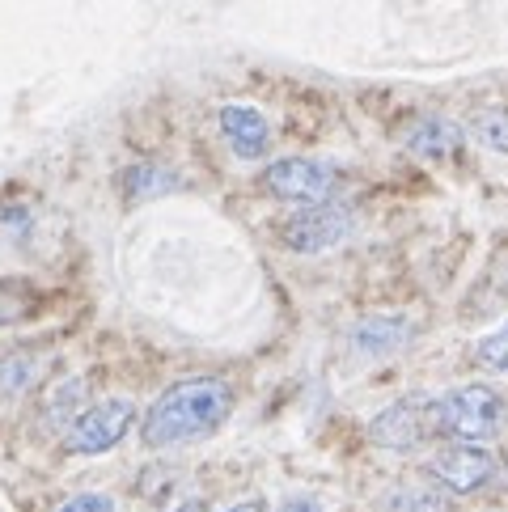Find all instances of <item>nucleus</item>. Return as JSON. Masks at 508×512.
<instances>
[{
    "instance_id": "nucleus-3",
    "label": "nucleus",
    "mask_w": 508,
    "mask_h": 512,
    "mask_svg": "<svg viewBox=\"0 0 508 512\" xmlns=\"http://www.w3.org/2000/svg\"><path fill=\"white\" fill-rule=\"evenodd\" d=\"M441 432H449L453 441H492L504 428L508 407L492 386H453L449 394L437 398Z\"/></svg>"
},
{
    "instance_id": "nucleus-15",
    "label": "nucleus",
    "mask_w": 508,
    "mask_h": 512,
    "mask_svg": "<svg viewBox=\"0 0 508 512\" xmlns=\"http://www.w3.org/2000/svg\"><path fill=\"white\" fill-rule=\"evenodd\" d=\"M475 364L487 373H508V322H500L496 331H487L475 343Z\"/></svg>"
},
{
    "instance_id": "nucleus-16",
    "label": "nucleus",
    "mask_w": 508,
    "mask_h": 512,
    "mask_svg": "<svg viewBox=\"0 0 508 512\" xmlns=\"http://www.w3.org/2000/svg\"><path fill=\"white\" fill-rule=\"evenodd\" d=\"M81 398H85V381H81V377H77V381H64V386L51 390L47 411H56V415H60V424H68V419L81 411Z\"/></svg>"
},
{
    "instance_id": "nucleus-20",
    "label": "nucleus",
    "mask_w": 508,
    "mask_h": 512,
    "mask_svg": "<svg viewBox=\"0 0 508 512\" xmlns=\"http://www.w3.org/2000/svg\"><path fill=\"white\" fill-rule=\"evenodd\" d=\"M178 512H212L204 500H191V504H183V508H178Z\"/></svg>"
},
{
    "instance_id": "nucleus-5",
    "label": "nucleus",
    "mask_w": 508,
    "mask_h": 512,
    "mask_svg": "<svg viewBox=\"0 0 508 512\" xmlns=\"http://www.w3.org/2000/svg\"><path fill=\"white\" fill-rule=\"evenodd\" d=\"M263 191L284 199V204H326L335 191H339V170L331 161H318V157H280L263 170Z\"/></svg>"
},
{
    "instance_id": "nucleus-6",
    "label": "nucleus",
    "mask_w": 508,
    "mask_h": 512,
    "mask_svg": "<svg viewBox=\"0 0 508 512\" xmlns=\"http://www.w3.org/2000/svg\"><path fill=\"white\" fill-rule=\"evenodd\" d=\"M352 229H356V212L326 199V204H310L297 216H288L280 225V242L293 254H322V250H335L339 242H348Z\"/></svg>"
},
{
    "instance_id": "nucleus-1",
    "label": "nucleus",
    "mask_w": 508,
    "mask_h": 512,
    "mask_svg": "<svg viewBox=\"0 0 508 512\" xmlns=\"http://www.w3.org/2000/svg\"><path fill=\"white\" fill-rule=\"evenodd\" d=\"M238 407V390L225 377H183L170 390L153 398V407L140 419L144 449H183L208 441L225 428V419Z\"/></svg>"
},
{
    "instance_id": "nucleus-7",
    "label": "nucleus",
    "mask_w": 508,
    "mask_h": 512,
    "mask_svg": "<svg viewBox=\"0 0 508 512\" xmlns=\"http://www.w3.org/2000/svg\"><path fill=\"white\" fill-rule=\"evenodd\" d=\"M496 470H500L496 453L479 441H449L428 457V474L453 496H475V491H483L496 479Z\"/></svg>"
},
{
    "instance_id": "nucleus-12",
    "label": "nucleus",
    "mask_w": 508,
    "mask_h": 512,
    "mask_svg": "<svg viewBox=\"0 0 508 512\" xmlns=\"http://www.w3.org/2000/svg\"><path fill=\"white\" fill-rule=\"evenodd\" d=\"M386 512H453V500L441 483H394Z\"/></svg>"
},
{
    "instance_id": "nucleus-2",
    "label": "nucleus",
    "mask_w": 508,
    "mask_h": 512,
    "mask_svg": "<svg viewBox=\"0 0 508 512\" xmlns=\"http://www.w3.org/2000/svg\"><path fill=\"white\" fill-rule=\"evenodd\" d=\"M136 424V402L132 398H102L89 402L64 424L60 449L68 457H102L111 453Z\"/></svg>"
},
{
    "instance_id": "nucleus-4",
    "label": "nucleus",
    "mask_w": 508,
    "mask_h": 512,
    "mask_svg": "<svg viewBox=\"0 0 508 512\" xmlns=\"http://www.w3.org/2000/svg\"><path fill=\"white\" fill-rule=\"evenodd\" d=\"M441 432V415H437V394H407L381 407L369 419V436L373 445L390 449V453H407V449H420L428 445L432 436Z\"/></svg>"
},
{
    "instance_id": "nucleus-17",
    "label": "nucleus",
    "mask_w": 508,
    "mask_h": 512,
    "mask_svg": "<svg viewBox=\"0 0 508 512\" xmlns=\"http://www.w3.org/2000/svg\"><path fill=\"white\" fill-rule=\"evenodd\" d=\"M56 512H119L111 496H102V491H77V496H68Z\"/></svg>"
},
{
    "instance_id": "nucleus-13",
    "label": "nucleus",
    "mask_w": 508,
    "mask_h": 512,
    "mask_svg": "<svg viewBox=\"0 0 508 512\" xmlns=\"http://www.w3.org/2000/svg\"><path fill=\"white\" fill-rule=\"evenodd\" d=\"M47 364L34 352H9L0 356V398H22L26 390H34L43 381Z\"/></svg>"
},
{
    "instance_id": "nucleus-18",
    "label": "nucleus",
    "mask_w": 508,
    "mask_h": 512,
    "mask_svg": "<svg viewBox=\"0 0 508 512\" xmlns=\"http://www.w3.org/2000/svg\"><path fill=\"white\" fill-rule=\"evenodd\" d=\"M276 512H322L314 500H305V496H293V500H284Z\"/></svg>"
},
{
    "instance_id": "nucleus-8",
    "label": "nucleus",
    "mask_w": 508,
    "mask_h": 512,
    "mask_svg": "<svg viewBox=\"0 0 508 512\" xmlns=\"http://www.w3.org/2000/svg\"><path fill=\"white\" fill-rule=\"evenodd\" d=\"M415 335H420V326L407 314H373V318H360L348 331V347L360 360H386L394 352H403Z\"/></svg>"
},
{
    "instance_id": "nucleus-10",
    "label": "nucleus",
    "mask_w": 508,
    "mask_h": 512,
    "mask_svg": "<svg viewBox=\"0 0 508 512\" xmlns=\"http://www.w3.org/2000/svg\"><path fill=\"white\" fill-rule=\"evenodd\" d=\"M403 144L415 153V157H428V161H441V157H453L462 149V127L445 119V115H424L407 127Z\"/></svg>"
},
{
    "instance_id": "nucleus-14",
    "label": "nucleus",
    "mask_w": 508,
    "mask_h": 512,
    "mask_svg": "<svg viewBox=\"0 0 508 512\" xmlns=\"http://www.w3.org/2000/svg\"><path fill=\"white\" fill-rule=\"evenodd\" d=\"M470 132H475V140L487 153L508 157V111H479L470 119Z\"/></svg>"
},
{
    "instance_id": "nucleus-11",
    "label": "nucleus",
    "mask_w": 508,
    "mask_h": 512,
    "mask_svg": "<svg viewBox=\"0 0 508 512\" xmlns=\"http://www.w3.org/2000/svg\"><path fill=\"white\" fill-rule=\"evenodd\" d=\"M119 187L123 195L132 199V204H140V199H157V195H170L178 187V174L157 166V161H140V166H127L119 174Z\"/></svg>"
},
{
    "instance_id": "nucleus-19",
    "label": "nucleus",
    "mask_w": 508,
    "mask_h": 512,
    "mask_svg": "<svg viewBox=\"0 0 508 512\" xmlns=\"http://www.w3.org/2000/svg\"><path fill=\"white\" fill-rule=\"evenodd\" d=\"M225 512H267V504H263V500H242V504H233V508H225Z\"/></svg>"
},
{
    "instance_id": "nucleus-9",
    "label": "nucleus",
    "mask_w": 508,
    "mask_h": 512,
    "mask_svg": "<svg viewBox=\"0 0 508 512\" xmlns=\"http://www.w3.org/2000/svg\"><path fill=\"white\" fill-rule=\"evenodd\" d=\"M216 123H221V136L233 153L242 161H254V157H267L271 149V123L259 106H246V102H229L216 111Z\"/></svg>"
}]
</instances>
